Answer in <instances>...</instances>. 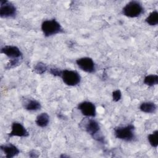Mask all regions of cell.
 <instances>
[{"label":"cell","instance_id":"6da1fadb","mask_svg":"<svg viewBox=\"0 0 158 158\" xmlns=\"http://www.w3.org/2000/svg\"><path fill=\"white\" fill-rule=\"evenodd\" d=\"M85 130L93 139L101 143H104V138L100 133V125L94 118H88L84 125Z\"/></svg>","mask_w":158,"mask_h":158},{"label":"cell","instance_id":"7a4b0ae2","mask_svg":"<svg viewBox=\"0 0 158 158\" xmlns=\"http://www.w3.org/2000/svg\"><path fill=\"white\" fill-rule=\"evenodd\" d=\"M41 30L46 37L62 33L64 31L62 26L56 19L46 20L41 23Z\"/></svg>","mask_w":158,"mask_h":158},{"label":"cell","instance_id":"3957f363","mask_svg":"<svg viewBox=\"0 0 158 158\" xmlns=\"http://www.w3.org/2000/svg\"><path fill=\"white\" fill-rule=\"evenodd\" d=\"M144 12V8L140 2L131 1L122 9V14L130 18H135L139 16Z\"/></svg>","mask_w":158,"mask_h":158},{"label":"cell","instance_id":"277c9868","mask_svg":"<svg viewBox=\"0 0 158 158\" xmlns=\"http://www.w3.org/2000/svg\"><path fill=\"white\" fill-rule=\"evenodd\" d=\"M135 127L133 125H128L125 127H118L114 129L115 136L119 139L125 141H131L135 138Z\"/></svg>","mask_w":158,"mask_h":158},{"label":"cell","instance_id":"5b68a950","mask_svg":"<svg viewBox=\"0 0 158 158\" xmlns=\"http://www.w3.org/2000/svg\"><path fill=\"white\" fill-rule=\"evenodd\" d=\"M60 77L63 82L69 86L78 85L80 83L81 78L80 75L77 71L68 69L62 70Z\"/></svg>","mask_w":158,"mask_h":158},{"label":"cell","instance_id":"8992f818","mask_svg":"<svg viewBox=\"0 0 158 158\" xmlns=\"http://www.w3.org/2000/svg\"><path fill=\"white\" fill-rule=\"evenodd\" d=\"M17 15V8L7 0L0 1V17L1 18H14Z\"/></svg>","mask_w":158,"mask_h":158},{"label":"cell","instance_id":"52a82bcc","mask_svg":"<svg viewBox=\"0 0 158 158\" xmlns=\"http://www.w3.org/2000/svg\"><path fill=\"white\" fill-rule=\"evenodd\" d=\"M76 64L81 70L86 73H91L96 70L95 64L91 57H83L79 58L76 60Z\"/></svg>","mask_w":158,"mask_h":158},{"label":"cell","instance_id":"ba28073f","mask_svg":"<svg viewBox=\"0 0 158 158\" xmlns=\"http://www.w3.org/2000/svg\"><path fill=\"white\" fill-rule=\"evenodd\" d=\"M77 108L85 117H94L96 115V106L91 102L83 101L78 104Z\"/></svg>","mask_w":158,"mask_h":158},{"label":"cell","instance_id":"9c48e42d","mask_svg":"<svg viewBox=\"0 0 158 158\" xmlns=\"http://www.w3.org/2000/svg\"><path fill=\"white\" fill-rule=\"evenodd\" d=\"M28 136V131L22 123L17 122H14L12 123L11 131L8 134L9 138L13 136L27 137Z\"/></svg>","mask_w":158,"mask_h":158},{"label":"cell","instance_id":"30bf717a","mask_svg":"<svg viewBox=\"0 0 158 158\" xmlns=\"http://www.w3.org/2000/svg\"><path fill=\"white\" fill-rule=\"evenodd\" d=\"M1 53L5 54L10 59L23 58L22 52H21L20 49L15 46H4L1 48Z\"/></svg>","mask_w":158,"mask_h":158},{"label":"cell","instance_id":"8fae6325","mask_svg":"<svg viewBox=\"0 0 158 158\" xmlns=\"http://www.w3.org/2000/svg\"><path fill=\"white\" fill-rule=\"evenodd\" d=\"M0 148L6 158H12L18 156L20 153L19 149L12 143L2 144Z\"/></svg>","mask_w":158,"mask_h":158},{"label":"cell","instance_id":"7c38bea8","mask_svg":"<svg viewBox=\"0 0 158 158\" xmlns=\"http://www.w3.org/2000/svg\"><path fill=\"white\" fill-rule=\"evenodd\" d=\"M23 107L28 111H37L41 108V105L40 102L36 99H29L25 102Z\"/></svg>","mask_w":158,"mask_h":158},{"label":"cell","instance_id":"4fadbf2b","mask_svg":"<svg viewBox=\"0 0 158 158\" xmlns=\"http://www.w3.org/2000/svg\"><path fill=\"white\" fill-rule=\"evenodd\" d=\"M49 122V116L46 112H42L37 115L35 123L36 124L41 128H44L48 126Z\"/></svg>","mask_w":158,"mask_h":158},{"label":"cell","instance_id":"5bb4252c","mask_svg":"<svg viewBox=\"0 0 158 158\" xmlns=\"http://www.w3.org/2000/svg\"><path fill=\"white\" fill-rule=\"evenodd\" d=\"M139 109L144 113L153 114L157 109V106L153 102H144L140 104Z\"/></svg>","mask_w":158,"mask_h":158},{"label":"cell","instance_id":"9a60e30c","mask_svg":"<svg viewBox=\"0 0 158 158\" xmlns=\"http://www.w3.org/2000/svg\"><path fill=\"white\" fill-rule=\"evenodd\" d=\"M145 22L147 24L151 26H155L158 24V12L157 10L151 12L149 15L146 18Z\"/></svg>","mask_w":158,"mask_h":158},{"label":"cell","instance_id":"2e32d148","mask_svg":"<svg viewBox=\"0 0 158 158\" xmlns=\"http://www.w3.org/2000/svg\"><path fill=\"white\" fill-rule=\"evenodd\" d=\"M143 82L148 86H155L158 84V76L154 74L146 75L144 78Z\"/></svg>","mask_w":158,"mask_h":158},{"label":"cell","instance_id":"e0dca14e","mask_svg":"<svg viewBox=\"0 0 158 158\" xmlns=\"http://www.w3.org/2000/svg\"><path fill=\"white\" fill-rule=\"evenodd\" d=\"M148 139L151 146L156 148L158 146V130H156L153 133L148 135Z\"/></svg>","mask_w":158,"mask_h":158},{"label":"cell","instance_id":"ac0fdd59","mask_svg":"<svg viewBox=\"0 0 158 158\" xmlns=\"http://www.w3.org/2000/svg\"><path fill=\"white\" fill-rule=\"evenodd\" d=\"M47 70H48V66L44 63L41 62H39L36 63L33 68L34 72L40 75L43 74L44 72H46Z\"/></svg>","mask_w":158,"mask_h":158},{"label":"cell","instance_id":"d6986e66","mask_svg":"<svg viewBox=\"0 0 158 158\" xmlns=\"http://www.w3.org/2000/svg\"><path fill=\"white\" fill-rule=\"evenodd\" d=\"M22 59H10L9 62L7 64L6 66V69H10L14 67H16L18 66L20 62Z\"/></svg>","mask_w":158,"mask_h":158},{"label":"cell","instance_id":"ffe728a7","mask_svg":"<svg viewBox=\"0 0 158 158\" xmlns=\"http://www.w3.org/2000/svg\"><path fill=\"white\" fill-rule=\"evenodd\" d=\"M49 73L54 77H61L62 70L57 67H51L49 69Z\"/></svg>","mask_w":158,"mask_h":158},{"label":"cell","instance_id":"44dd1931","mask_svg":"<svg viewBox=\"0 0 158 158\" xmlns=\"http://www.w3.org/2000/svg\"><path fill=\"white\" fill-rule=\"evenodd\" d=\"M112 99L115 102H117L120 100L122 98V93L120 89L115 90L112 92Z\"/></svg>","mask_w":158,"mask_h":158},{"label":"cell","instance_id":"7402d4cb","mask_svg":"<svg viewBox=\"0 0 158 158\" xmlns=\"http://www.w3.org/2000/svg\"><path fill=\"white\" fill-rule=\"evenodd\" d=\"M29 156L30 157H38L39 156V152L36 150H31L29 152Z\"/></svg>","mask_w":158,"mask_h":158},{"label":"cell","instance_id":"603a6c76","mask_svg":"<svg viewBox=\"0 0 158 158\" xmlns=\"http://www.w3.org/2000/svg\"><path fill=\"white\" fill-rule=\"evenodd\" d=\"M60 157H69V156H67V155H65V154H61L60 156Z\"/></svg>","mask_w":158,"mask_h":158}]
</instances>
